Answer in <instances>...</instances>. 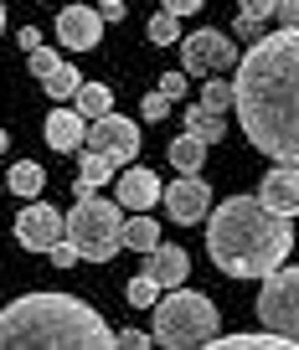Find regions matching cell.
<instances>
[{
    "mask_svg": "<svg viewBox=\"0 0 299 350\" xmlns=\"http://www.w3.org/2000/svg\"><path fill=\"white\" fill-rule=\"evenodd\" d=\"M211 350H299V345L263 325V329H248V335H211Z\"/></svg>",
    "mask_w": 299,
    "mask_h": 350,
    "instance_id": "e0dca14e",
    "label": "cell"
},
{
    "mask_svg": "<svg viewBox=\"0 0 299 350\" xmlns=\"http://www.w3.org/2000/svg\"><path fill=\"white\" fill-rule=\"evenodd\" d=\"M5 180H11V191H16V196H21V201H36V196H42V191H47V170H42V165H36V160H16Z\"/></svg>",
    "mask_w": 299,
    "mask_h": 350,
    "instance_id": "44dd1931",
    "label": "cell"
},
{
    "mask_svg": "<svg viewBox=\"0 0 299 350\" xmlns=\"http://www.w3.org/2000/svg\"><path fill=\"white\" fill-rule=\"evenodd\" d=\"M78 113H83V119H103V113H114V93H109V88H103V83H83L78 88Z\"/></svg>",
    "mask_w": 299,
    "mask_h": 350,
    "instance_id": "7402d4cb",
    "label": "cell"
},
{
    "mask_svg": "<svg viewBox=\"0 0 299 350\" xmlns=\"http://www.w3.org/2000/svg\"><path fill=\"white\" fill-rule=\"evenodd\" d=\"M160 93H166L170 103L186 98V72H160Z\"/></svg>",
    "mask_w": 299,
    "mask_h": 350,
    "instance_id": "4dcf8cb0",
    "label": "cell"
},
{
    "mask_svg": "<svg viewBox=\"0 0 299 350\" xmlns=\"http://www.w3.org/2000/svg\"><path fill=\"white\" fill-rule=\"evenodd\" d=\"M222 67H237V42L227 31H201L181 36V72L186 77H207V72H222Z\"/></svg>",
    "mask_w": 299,
    "mask_h": 350,
    "instance_id": "52a82bcc",
    "label": "cell"
},
{
    "mask_svg": "<svg viewBox=\"0 0 299 350\" xmlns=\"http://www.w3.org/2000/svg\"><path fill=\"white\" fill-rule=\"evenodd\" d=\"M155 201H166L160 175L144 170V165H129V170L119 175V206H124V211H150Z\"/></svg>",
    "mask_w": 299,
    "mask_h": 350,
    "instance_id": "4fadbf2b",
    "label": "cell"
},
{
    "mask_svg": "<svg viewBox=\"0 0 299 350\" xmlns=\"http://www.w3.org/2000/svg\"><path fill=\"white\" fill-rule=\"evenodd\" d=\"M181 16H170V11H155V16H150V42H155V46H170V42H181Z\"/></svg>",
    "mask_w": 299,
    "mask_h": 350,
    "instance_id": "d4e9b609",
    "label": "cell"
},
{
    "mask_svg": "<svg viewBox=\"0 0 299 350\" xmlns=\"http://www.w3.org/2000/svg\"><path fill=\"white\" fill-rule=\"evenodd\" d=\"M278 26H299V0H278Z\"/></svg>",
    "mask_w": 299,
    "mask_h": 350,
    "instance_id": "e575fe53",
    "label": "cell"
},
{
    "mask_svg": "<svg viewBox=\"0 0 299 350\" xmlns=\"http://www.w3.org/2000/svg\"><path fill=\"white\" fill-rule=\"evenodd\" d=\"M201 103H207V109H217V113H227V109H233V83L207 77V83H201Z\"/></svg>",
    "mask_w": 299,
    "mask_h": 350,
    "instance_id": "484cf974",
    "label": "cell"
},
{
    "mask_svg": "<svg viewBox=\"0 0 299 350\" xmlns=\"http://www.w3.org/2000/svg\"><path fill=\"white\" fill-rule=\"evenodd\" d=\"M119 345L124 350H144V345H155V335H144V329H119Z\"/></svg>",
    "mask_w": 299,
    "mask_h": 350,
    "instance_id": "d6a6232c",
    "label": "cell"
},
{
    "mask_svg": "<svg viewBox=\"0 0 299 350\" xmlns=\"http://www.w3.org/2000/svg\"><path fill=\"white\" fill-rule=\"evenodd\" d=\"M258 325L299 345V268H274L258 288Z\"/></svg>",
    "mask_w": 299,
    "mask_h": 350,
    "instance_id": "8992f818",
    "label": "cell"
},
{
    "mask_svg": "<svg viewBox=\"0 0 299 350\" xmlns=\"http://www.w3.org/2000/svg\"><path fill=\"white\" fill-rule=\"evenodd\" d=\"M5 144H11V134H5V129H0V150H5Z\"/></svg>",
    "mask_w": 299,
    "mask_h": 350,
    "instance_id": "f35d334b",
    "label": "cell"
},
{
    "mask_svg": "<svg viewBox=\"0 0 299 350\" xmlns=\"http://www.w3.org/2000/svg\"><path fill=\"white\" fill-rule=\"evenodd\" d=\"M62 237H67V217H62L57 206H47L42 196L26 201V206L16 211V242H21V247L47 252L52 242H62Z\"/></svg>",
    "mask_w": 299,
    "mask_h": 350,
    "instance_id": "ba28073f",
    "label": "cell"
},
{
    "mask_svg": "<svg viewBox=\"0 0 299 350\" xmlns=\"http://www.w3.org/2000/svg\"><path fill=\"white\" fill-rule=\"evenodd\" d=\"M109 180H119V160L88 144V150L78 154V180H73V196H93V191L109 186Z\"/></svg>",
    "mask_w": 299,
    "mask_h": 350,
    "instance_id": "9a60e30c",
    "label": "cell"
},
{
    "mask_svg": "<svg viewBox=\"0 0 299 350\" xmlns=\"http://www.w3.org/2000/svg\"><path fill=\"white\" fill-rule=\"evenodd\" d=\"M88 144L114 154V160H134L140 154V124L124 119V113H103V119L88 124Z\"/></svg>",
    "mask_w": 299,
    "mask_h": 350,
    "instance_id": "30bf717a",
    "label": "cell"
},
{
    "mask_svg": "<svg viewBox=\"0 0 299 350\" xmlns=\"http://www.w3.org/2000/svg\"><path fill=\"white\" fill-rule=\"evenodd\" d=\"M166 217L176 227H196L201 217H211V191L201 175H181L176 186H166Z\"/></svg>",
    "mask_w": 299,
    "mask_h": 350,
    "instance_id": "9c48e42d",
    "label": "cell"
},
{
    "mask_svg": "<svg viewBox=\"0 0 299 350\" xmlns=\"http://www.w3.org/2000/svg\"><path fill=\"white\" fill-rule=\"evenodd\" d=\"M186 134H196V139H207V144H217V139H227V113H217V109H207V103H191L186 113Z\"/></svg>",
    "mask_w": 299,
    "mask_h": 350,
    "instance_id": "ac0fdd59",
    "label": "cell"
},
{
    "mask_svg": "<svg viewBox=\"0 0 299 350\" xmlns=\"http://www.w3.org/2000/svg\"><path fill=\"white\" fill-rule=\"evenodd\" d=\"M67 237L78 242L83 262H109L114 252L124 247L119 201H103L99 191H93V196H73V211H67Z\"/></svg>",
    "mask_w": 299,
    "mask_h": 350,
    "instance_id": "5b68a950",
    "label": "cell"
},
{
    "mask_svg": "<svg viewBox=\"0 0 299 350\" xmlns=\"http://www.w3.org/2000/svg\"><path fill=\"white\" fill-rule=\"evenodd\" d=\"M233 36H243V42H258V36H263V21H253V16H237V21H233Z\"/></svg>",
    "mask_w": 299,
    "mask_h": 350,
    "instance_id": "1f68e13d",
    "label": "cell"
},
{
    "mask_svg": "<svg viewBox=\"0 0 299 350\" xmlns=\"http://www.w3.org/2000/svg\"><path fill=\"white\" fill-rule=\"evenodd\" d=\"M140 119H150V124H160V119H170V98L166 93H144V103H140Z\"/></svg>",
    "mask_w": 299,
    "mask_h": 350,
    "instance_id": "4316f807",
    "label": "cell"
},
{
    "mask_svg": "<svg viewBox=\"0 0 299 350\" xmlns=\"http://www.w3.org/2000/svg\"><path fill=\"white\" fill-rule=\"evenodd\" d=\"M166 160L176 165L181 175H201V165H207V139H196V134H181V139H170Z\"/></svg>",
    "mask_w": 299,
    "mask_h": 350,
    "instance_id": "d6986e66",
    "label": "cell"
},
{
    "mask_svg": "<svg viewBox=\"0 0 299 350\" xmlns=\"http://www.w3.org/2000/svg\"><path fill=\"white\" fill-rule=\"evenodd\" d=\"M119 335L73 294H21L0 309V350H114Z\"/></svg>",
    "mask_w": 299,
    "mask_h": 350,
    "instance_id": "3957f363",
    "label": "cell"
},
{
    "mask_svg": "<svg viewBox=\"0 0 299 350\" xmlns=\"http://www.w3.org/2000/svg\"><path fill=\"white\" fill-rule=\"evenodd\" d=\"M207 0H160V11H170V16H196Z\"/></svg>",
    "mask_w": 299,
    "mask_h": 350,
    "instance_id": "836d02e7",
    "label": "cell"
},
{
    "mask_svg": "<svg viewBox=\"0 0 299 350\" xmlns=\"http://www.w3.org/2000/svg\"><path fill=\"white\" fill-rule=\"evenodd\" d=\"M289 247H294L289 217L268 211L258 196L237 191L207 217V258L227 278H268L274 268H284Z\"/></svg>",
    "mask_w": 299,
    "mask_h": 350,
    "instance_id": "7a4b0ae2",
    "label": "cell"
},
{
    "mask_svg": "<svg viewBox=\"0 0 299 350\" xmlns=\"http://www.w3.org/2000/svg\"><path fill=\"white\" fill-rule=\"evenodd\" d=\"M237 16H253V21H268V16H278V0H237Z\"/></svg>",
    "mask_w": 299,
    "mask_h": 350,
    "instance_id": "f546056e",
    "label": "cell"
},
{
    "mask_svg": "<svg viewBox=\"0 0 299 350\" xmlns=\"http://www.w3.org/2000/svg\"><path fill=\"white\" fill-rule=\"evenodd\" d=\"M47 258H52V268H73L83 252H78V242H73V237H62V242H52V247H47Z\"/></svg>",
    "mask_w": 299,
    "mask_h": 350,
    "instance_id": "f1b7e54d",
    "label": "cell"
},
{
    "mask_svg": "<svg viewBox=\"0 0 299 350\" xmlns=\"http://www.w3.org/2000/svg\"><path fill=\"white\" fill-rule=\"evenodd\" d=\"M160 227H155V217L150 211H134L129 221H124V247H134V252H155L160 247Z\"/></svg>",
    "mask_w": 299,
    "mask_h": 350,
    "instance_id": "ffe728a7",
    "label": "cell"
},
{
    "mask_svg": "<svg viewBox=\"0 0 299 350\" xmlns=\"http://www.w3.org/2000/svg\"><path fill=\"white\" fill-rule=\"evenodd\" d=\"M42 134H47L52 150L73 154L78 144H88V119H83L78 109H52V113H47V124H42Z\"/></svg>",
    "mask_w": 299,
    "mask_h": 350,
    "instance_id": "5bb4252c",
    "label": "cell"
},
{
    "mask_svg": "<svg viewBox=\"0 0 299 350\" xmlns=\"http://www.w3.org/2000/svg\"><path fill=\"white\" fill-rule=\"evenodd\" d=\"M103 21H124V0H99Z\"/></svg>",
    "mask_w": 299,
    "mask_h": 350,
    "instance_id": "d590c367",
    "label": "cell"
},
{
    "mask_svg": "<svg viewBox=\"0 0 299 350\" xmlns=\"http://www.w3.org/2000/svg\"><path fill=\"white\" fill-rule=\"evenodd\" d=\"M160 294H166V288H160V278H150V273H134L129 284H124V299H129L134 309H155Z\"/></svg>",
    "mask_w": 299,
    "mask_h": 350,
    "instance_id": "603a6c76",
    "label": "cell"
},
{
    "mask_svg": "<svg viewBox=\"0 0 299 350\" xmlns=\"http://www.w3.org/2000/svg\"><path fill=\"white\" fill-rule=\"evenodd\" d=\"M16 42H21L26 52H36V46H42V31H36V26H26V31H16Z\"/></svg>",
    "mask_w": 299,
    "mask_h": 350,
    "instance_id": "8d00e7d4",
    "label": "cell"
},
{
    "mask_svg": "<svg viewBox=\"0 0 299 350\" xmlns=\"http://www.w3.org/2000/svg\"><path fill=\"white\" fill-rule=\"evenodd\" d=\"M258 201H263L268 211L294 221L299 217V165H274V170L263 175V186H258Z\"/></svg>",
    "mask_w": 299,
    "mask_h": 350,
    "instance_id": "7c38bea8",
    "label": "cell"
},
{
    "mask_svg": "<svg viewBox=\"0 0 299 350\" xmlns=\"http://www.w3.org/2000/svg\"><path fill=\"white\" fill-rule=\"evenodd\" d=\"M144 273L150 278H160V288H181L186 284V273H191V258H186V247H176V242H160L155 252H144Z\"/></svg>",
    "mask_w": 299,
    "mask_h": 350,
    "instance_id": "2e32d148",
    "label": "cell"
},
{
    "mask_svg": "<svg viewBox=\"0 0 299 350\" xmlns=\"http://www.w3.org/2000/svg\"><path fill=\"white\" fill-rule=\"evenodd\" d=\"M217 304H211L207 294H196V288H166V299L155 304V325H150V335H155V345L166 350H201L211 345V335H217Z\"/></svg>",
    "mask_w": 299,
    "mask_h": 350,
    "instance_id": "277c9868",
    "label": "cell"
},
{
    "mask_svg": "<svg viewBox=\"0 0 299 350\" xmlns=\"http://www.w3.org/2000/svg\"><path fill=\"white\" fill-rule=\"evenodd\" d=\"M233 113L263 160L299 165V26L263 31L233 77Z\"/></svg>",
    "mask_w": 299,
    "mask_h": 350,
    "instance_id": "6da1fadb",
    "label": "cell"
},
{
    "mask_svg": "<svg viewBox=\"0 0 299 350\" xmlns=\"http://www.w3.org/2000/svg\"><path fill=\"white\" fill-rule=\"evenodd\" d=\"M31 57V77H52L57 67H62V57L52 52V46H36V52H26Z\"/></svg>",
    "mask_w": 299,
    "mask_h": 350,
    "instance_id": "83f0119b",
    "label": "cell"
},
{
    "mask_svg": "<svg viewBox=\"0 0 299 350\" xmlns=\"http://www.w3.org/2000/svg\"><path fill=\"white\" fill-rule=\"evenodd\" d=\"M57 42L67 52H93L103 42V11H88V5H62L57 11Z\"/></svg>",
    "mask_w": 299,
    "mask_h": 350,
    "instance_id": "8fae6325",
    "label": "cell"
},
{
    "mask_svg": "<svg viewBox=\"0 0 299 350\" xmlns=\"http://www.w3.org/2000/svg\"><path fill=\"white\" fill-rule=\"evenodd\" d=\"M0 31H5V0H0Z\"/></svg>",
    "mask_w": 299,
    "mask_h": 350,
    "instance_id": "74e56055",
    "label": "cell"
},
{
    "mask_svg": "<svg viewBox=\"0 0 299 350\" xmlns=\"http://www.w3.org/2000/svg\"><path fill=\"white\" fill-rule=\"evenodd\" d=\"M42 88L52 93V98H78V88H83V77H78V67L73 62H62L52 77H42Z\"/></svg>",
    "mask_w": 299,
    "mask_h": 350,
    "instance_id": "cb8c5ba5",
    "label": "cell"
}]
</instances>
